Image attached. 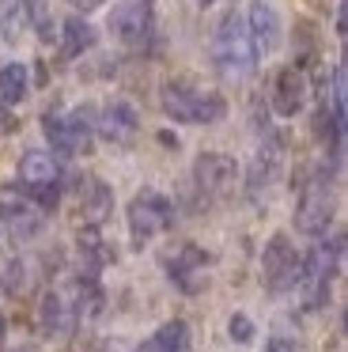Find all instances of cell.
<instances>
[{
	"mask_svg": "<svg viewBox=\"0 0 348 352\" xmlns=\"http://www.w3.org/2000/svg\"><path fill=\"white\" fill-rule=\"evenodd\" d=\"M212 61H216V69L227 72V76H246V72H254L257 46H254V34H250L246 19H242L239 12L224 16V23L212 34Z\"/></svg>",
	"mask_w": 348,
	"mask_h": 352,
	"instance_id": "1",
	"label": "cell"
},
{
	"mask_svg": "<svg viewBox=\"0 0 348 352\" xmlns=\"http://www.w3.org/2000/svg\"><path fill=\"white\" fill-rule=\"evenodd\" d=\"M163 110L174 118V122H193V125H212L227 114V99L216 91H201L193 84H182V80H171L163 84Z\"/></svg>",
	"mask_w": 348,
	"mask_h": 352,
	"instance_id": "2",
	"label": "cell"
},
{
	"mask_svg": "<svg viewBox=\"0 0 348 352\" xmlns=\"http://www.w3.org/2000/svg\"><path fill=\"white\" fill-rule=\"evenodd\" d=\"M95 110L91 107H80L72 114H45L42 118V129H45V140H50L53 152L61 155H80L91 148V129H95Z\"/></svg>",
	"mask_w": 348,
	"mask_h": 352,
	"instance_id": "3",
	"label": "cell"
},
{
	"mask_svg": "<svg viewBox=\"0 0 348 352\" xmlns=\"http://www.w3.org/2000/svg\"><path fill=\"white\" fill-rule=\"evenodd\" d=\"M340 258H337V246L333 243H318L314 250L307 254L303 261V273H299V299L307 311H318V307L329 299V280L337 273Z\"/></svg>",
	"mask_w": 348,
	"mask_h": 352,
	"instance_id": "4",
	"label": "cell"
},
{
	"mask_svg": "<svg viewBox=\"0 0 348 352\" xmlns=\"http://www.w3.org/2000/svg\"><path fill=\"white\" fill-rule=\"evenodd\" d=\"M174 223V205L155 190H140L129 205V235L133 246H144L148 239H155L159 231H166Z\"/></svg>",
	"mask_w": 348,
	"mask_h": 352,
	"instance_id": "5",
	"label": "cell"
},
{
	"mask_svg": "<svg viewBox=\"0 0 348 352\" xmlns=\"http://www.w3.org/2000/svg\"><path fill=\"white\" fill-rule=\"evenodd\" d=\"M19 186L42 208H53L61 197V167L50 152H23L19 160Z\"/></svg>",
	"mask_w": 348,
	"mask_h": 352,
	"instance_id": "6",
	"label": "cell"
},
{
	"mask_svg": "<svg viewBox=\"0 0 348 352\" xmlns=\"http://www.w3.org/2000/svg\"><path fill=\"white\" fill-rule=\"evenodd\" d=\"M261 273H265V288L269 292H287V288L299 284L303 261H299V254H295V246L287 243V235H272L269 243H265Z\"/></svg>",
	"mask_w": 348,
	"mask_h": 352,
	"instance_id": "7",
	"label": "cell"
},
{
	"mask_svg": "<svg viewBox=\"0 0 348 352\" xmlns=\"http://www.w3.org/2000/svg\"><path fill=\"white\" fill-rule=\"evenodd\" d=\"M333 208H337L333 186H329V178L318 175L314 182L303 190V197H299V208H295V228H299L303 235H322V231L329 228V220H333Z\"/></svg>",
	"mask_w": 348,
	"mask_h": 352,
	"instance_id": "8",
	"label": "cell"
},
{
	"mask_svg": "<svg viewBox=\"0 0 348 352\" xmlns=\"http://www.w3.org/2000/svg\"><path fill=\"white\" fill-rule=\"evenodd\" d=\"M151 12H155V0H118V8L110 12V31L125 46H140L151 31Z\"/></svg>",
	"mask_w": 348,
	"mask_h": 352,
	"instance_id": "9",
	"label": "cell"
},
{
	"mask_svg": "<svg viewBox=\"0 0 348 352\" xmlns=\"http://www.w3.org/2000/svg\"><path fill=\"white\" fill-rule=\"evenodd\" d=\"M235 175H239V167H235V160H231V155H224V152H201V155H197V163H193L197 190H201L204 197H212V201L224 197V193L231 190Z\"/></svg>",
	"mask_w": 348,
	"mask_h": 352,
	"instance_id": "10",
	"label": "cell"
},
{
	"mask_svg": "<svg viewBox=\"0 0 348 352\" xmlns=\"http://www.w3.org/2000/svg\"><path fill=\"white\" fill-rule=\"evenodd\" d=\"M208 254L201 250V246H193V243H186V246H178L174 254H166L163 258V269H166V276H171L174 284H178L182 292H201V273L208 269Z\"/></svg>",
	"mask_w": 348,
	"mask_h": 352,
	"instance_id": "11",
	"label": "cell"
},
{
	"mask_svg": "<svg viewBox=\"0 0 348 352\" xmlns=\"http://www.w3.org/2000/svg\"><path fill=\"white\" fill-rule=\"evenodd\" d=\"M136 110L129 107V102H110V107L98 110V122L95 129L102 133V140H110V144H129V140L136 137Z\"/></svg>",
	"mask_w": 348,
	"mask_h": 352,
	"instance_id": "12",
	"label": "cell"
},
{
	"mask_svg": "<svg viewBox=\"0 0 348 352\" xmlns=\"http://www.w3.org/2000/svg\"><path fill=\"white\" fill-rule=\"evenodd\" d=\"M307 102V76L299 69H280L276 84H272V110L284 118H295Z\"/></svg>",
	"mask_w": 348,
	"mask_h": 352,
	"instance_id": "13",
	"label": "cell"
},
{
	"mask_svg": "<svg viewBox=\"0 0 348 352\" xmlns=\"http://www.w3.org/2000/svg\"><path fill=\"white\" fill-rule=\"evenodd\" d=\"M246 27H250V34H254L257 54H272V50L280 46V19H276V12H272L265 0H254V4H250Z\"/></svg>",
	"mask_w": 348,
	"mask_h": 352,
	"instance_id": "14",
	"label": "cell"
},
{
	"mask_svg": "<svg viewBox=\"0 0 348 352\" xmlns=\"http://www.w3.org/2000/svg\"><path fill=\"white\" fill-rule=\"evenodd\" d=\"M42 231V212L30 205H0V235L8 239H30Z\"/></svg>",
	"mask_w": 348,
	"mask_h": 352,
	"instance_id": "15",
	"label": "cell"
},
{
	"mask_svg": "<svg viewBox=\"0 0 348 352\" xmlns=\"http://www.w3.org/2000/svg\"><path fill=\"white\" fill-rule=\"evenodd\" d=\"M80 208H83V216H87V223H102L106 216H110V208H113L110 186L98 182V178H83V186H80Z\"/></svg>",
	"mask_w": 348,
	"mask_h": 352,
	"instance_id": "16",
	"label": "cell"
},
{
	"mask_svg": "<svg viewBox=\"0 0 348 352\" xmlns=\"http://www.w3.org/2000/svg\"><path fill=\"white\" fill-rule=\"evenodd\" d=\"M72 326H76V307H72V299L50 292V296L42 299V329H45L50 337H61V333H68Z\"/></svg>",
	"mask_w": 348,
	"mask_h": 352,
	"instance_id": "17",
	"label": "cell"
},
{
	"mask_svg": "<svg viewBox=\"0 0 348 352\" xmlns=\"http://www.w3.org/2000/svg\"><path fill=\"white\" fill-rule=\"evenodd\" d=\"M91 46H95V27L83 23V19H65V27H61V57L72 61Z\"/></svg>",
	"mask_w": 348,
	"mask_h": 352,
	"instance_id": "18",
	"label": "cell"
},
{
	"mask_svg": "<svg viewBox=\"0 0 348 352\" xmlns=\"http://www.w3.org/2000/svg\"><path fill=\"white\" fill-rule=\"evenodd\" d=\"M276 170H280V152L272 144H265L261 152L254 155V167H250V193H261L265 186H272Z\"/></svg>",
	"mask_w": 348,
	"mask_h": 352,
	"instance_id": "19",
	"label": "cell"
},
{
	"mask_svg": "<svg viewBox=\"0 0 348 352\" xmlns=\"http://www.w3.org/2000/svg\"><path fill=\"white\" fill-rule=\"evenodd\" d=\"M23 95H27V69H23L19 61L4 65V69H0V102L15 107Z\"/></svg>",
	"mask_w": 348,
	"mask_h": 352,
	"instance_id": "20",
	"label": "cell"
},
{
	"mask_svg": "<svg viewBox=\"0 0 348 352\" xmlns=\"http://www.w3.org/2000/svg\"><path fill=\"white\" fill-rule=\"evenodd\" d=\"M155 341L163 344L166 352H186V349H189V326H186L182 318L163 322V326L155 329Z\"/></svg>",
	"mask_w": 348,
	"mask_h": 352,
	"instance_id": "21",
	"label": "cell"
},
{
	"mask_svg": "<svg viewBox=\"0 0 348 352\" xmlns=\"http://www.w3.org/2000/svg\"><path fill=\"white\" fill-rule=\"evenodd\" d=\"M227 329H231V341H239V344H250V341H254V322H250L246 314H231Z\"/></svg>",
	"mask_w": 348,
	"mask_h": 352,
	"instance_id": "22",
	"label": "cell"
},
{
	"mask_svg": "<svg viewBox=\"0 0 348 352\" xmlns=\"http://www.w3.org/2000/svg\"><path fill=\"white\" fill-rule=\"evenodd\" d=\"M333 118H337V133L340 140L348 144V84L337 87V110H333Z\"/></svg>",
	"mask_w": 348,
	"mask_h": 352,
	"instance_id": "23",
	"label": "cell"
},
{
	"mask_svg": "<svg viewBox=\"0 0 348 352\" xmlns=\"http://www.w3.org/2000/svg\"><path fill=\"white\" fill-rule=\"evenodd\" d=\"M337 31H340V38H348V0H340V8H337Z\"/></svg>",
	"mask_w": 348,
	"mask_h": 352,
	"instance_id": "24",
	"label": "cell"
},
{
	"mask_svg": "<svg viewBox=\"0 0 348 352\" xmlns=\"http://www.w3.org/2000/svg\"><path fill=\"white\" fill-rule=\"evenodd\" d=\"M269 352H295V344H292V341H284V337H276V341L269 344Z\"/></svg>",
	"mask_w": 348,
	"mask_h": 352,
	"instance_id": "25",
	"label": "cell"
},
{
	"mask_svg": "<svg viewBox=\"0 0 348 352\" xmlns=\"http://www.w3.org/2000/svg\"><path fill=\"white\" fill-rule=\"evenodd\" d=\"M136 352H166V349H163V344L155 341V337H151V341H144V344H140V349H136Z\"/></svg>",
	"mask_w": 348,
	"mask_h": 352,
	"instance_id": "26",
	"label": "cell"
},
{
	"mask_svg": "<svg viewBox=\"0 0 348 352\" xmlns=\"http://www.w3.org/2000/svg\"><path fill=\"white\" fill-rule=\"evenodd\" d=\"M72 4H76V8H83V12H87V8H98L102 0H72Z\"/></svg>",
	"mask_w": 348,
	"mask_h": 352,
	"instance_id": "27",
	"label": "cell"
},
{
	"mask_svg": "<svg viewBox=\"0 0 348 352\" xmlns=\"http://www.w3.org/2000/svg\"><path fill=\"white\" fill-rule=\"evenodd\" d=\"M4 329H8V322H4V314H0V337H4Z\"/></svg>",
	"mask_w": 348,
	"mask_h": 352,
	"instance_id": "28",
	"label": "cell"
},
{
	"mask_svg": "<svg viewBox=\"0 0 348 352\" xmlns=\"http://www.w3.org/2000/svg\"><path fill=\"white\" fill-rule=\"evenodd\" d=\"M345 333H348V311H345Z\"/></svg>",
	"mask_w": 348,
	"mask_h": 352,
	"instance_id": "29",
	"label": "cell"
},
{
	"mask_svg": "<svg viewBox=\"0 0 348 352\" xmlns=\"http://www.w3.org/2000/svg\"><path fill=\"white\" fill-rule=\"evenodd\" d=\"M102 352H118V349H102Z\"/></svg>",
	"mask_w": 348,
	"mask_h": 352,
	"instance_id": "30",
	"label": "cell"
},
{
	"mask_svg": "<svg viewBox=\"0 0 348 352\" xmlns=\"http://www.w3.org/2000/svg\"><path fill=\"white\" fill-rule=\"evenodd\" d=\"M201 4H212V0H201Z\"/></svg>",
	"mask_w": 348,
	"mask_h": 352,
	"instance_id": "31",
	"label": "cell"
}]
</instances>
